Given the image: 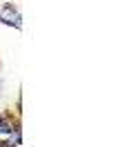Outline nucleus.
<instances>
[{
  "instance_id": "obj_1",
  "label": "nucleus",
  "mask_w": 133,
  "mask_h": 147,
  "mask_svg": "<svg viewBox=\"0 0 133 147\" xmlns=\"http://www.w3.org/2000/svg\"><path fill=\"white\" fill-rule=\"evenodd\" d=\"M0 20L2 22H7V25H16L18 29H20V13H18L16 9H13V5H5L2 9H0Z\"/></svg>"
},
{
  "instance_id": "obj_2",
  "label": "nucleus",
  "mask_w": 133,
  "mask_h": 147,
  "mask_svg": "<svg viewBox=\"0 0 133 147\" xmlns=\"http://www.w3.org/2000/svg\"><path fill=\"white\" fill-rule=\"evenodd\" d=\"M16 127H18V125H13L9 118H2V116H0V136H2V138L11 136V131H13Z\"/></svg>"
}]
</instances>
